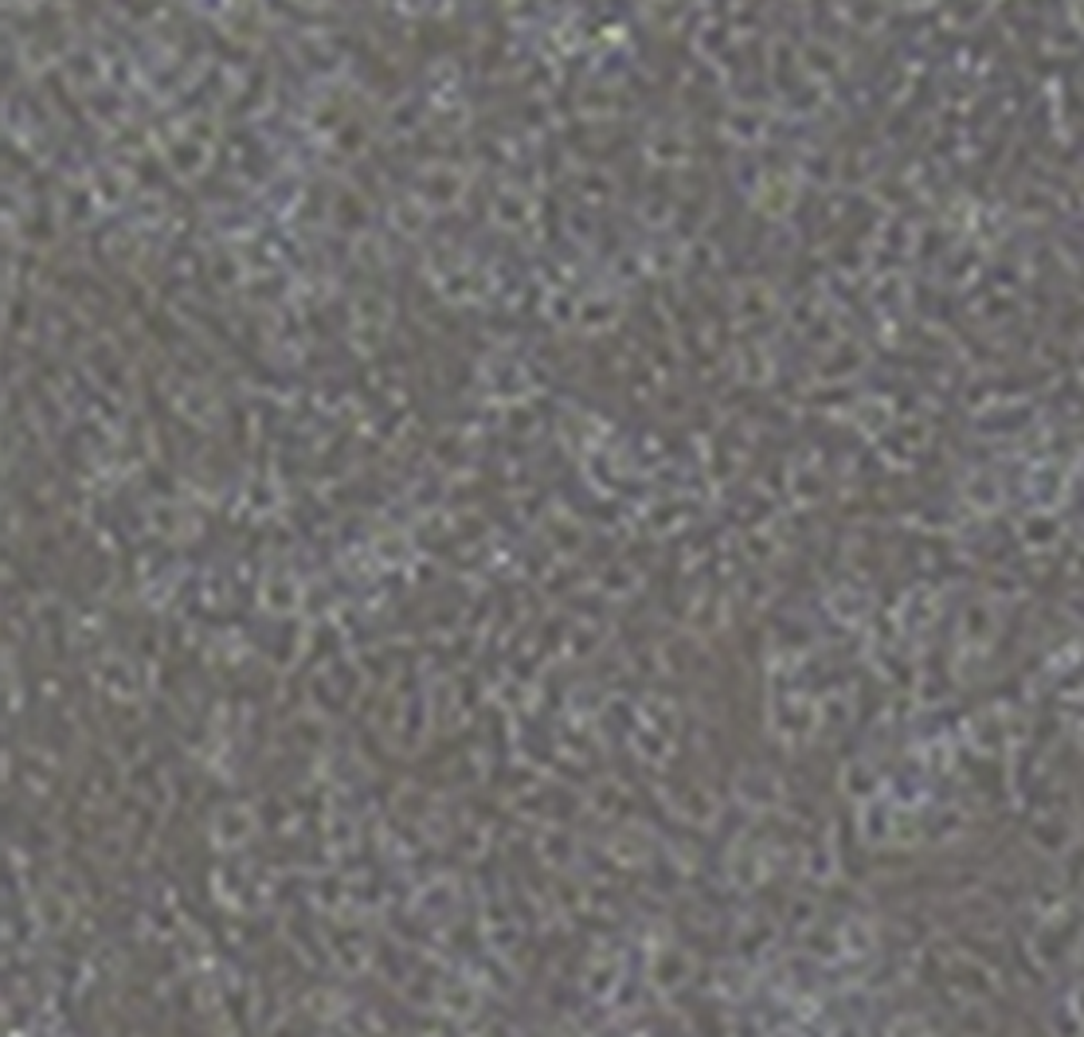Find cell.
Returning a JSON list of instances; mask_svg holds the SVG:
<instances>
[{"mask_svg":"<svg viewBox=\"0 0 1084 1037\" xmlns=\"http://www.w3.org/2000/svg\"><path fill=\"white\" fill-rule=\"evenodd\" d=\"M689 979H693V955L678 944H658L655 955H650V963H646V983H650V990L670 998V995H678V990H686Z\"/></svg>","mask_w":1084,"mask_h":1037,"instance_id":"6da1fadb","label":"cell"},{"mask_svg":"<svg viewBox=\"0 0 1084 1037\" xmlns=\"http://www.w3.org/2000/svg\"><path fill=\"white\" fill-rule=\"evenodd\" d=\"M1065 916H1068V908L1065 913H1053L1050 921L1037 928V936H1034V944H1030V952H1034V959L1042 963V967H1061V963L1068 959V955L1081 947V939H1084V924H1076V928H1061L1065 924Z\"/></svg>","mask_w":1084,"mask_h":1037,"instance_id":"7a4b0ae2","label":"cell"},{"mask_svg":"<svg viewBox=\"0 0 1084 1037\" xmlns=\"http://www.w3.org/2000/svg\"><path fill=\"white\" fill-rule=\"evenodd\" d=\"M622 972H627V959H622L619 952H607V947H599V952L591 955V963H588V975H584V990H588L591 998H599V1003H607V998L619 995Z\"/></svg>","mask_w":1084,"mask_h":1037,"instance_id":"3957f363","label":"cell"},{"mask_svg":"<svg viewBox=\"0 0 1084 1037\" xmlns=\"http://www.w3.org/2000/svg\"><path fill=\"white\" fill-rule=\"evenodd\" d=\"M478 998H482V987L470 975H450V979H439V987H435V1006L455 1021L474 1018Z\"/></svg>","mask_w":1084,"mask_h":1037,"instance_id":"277c9868","label":"cell"},{"mask_svg":"<svg viewBox=\"0 0 1084 1037\" xmlns=\"http://www.w3.org/2000/svg\"><path fill=\"white\" fill-rule=\"evenodd\" d=\"M838 947H842L845 959H865V955L878 952V928H873V921H865V916H845L842 924H838Z\"/></svg>","mask_w":1084,"mask_h":1037,"instance_id":"5b68a950","label":"cell"},{"mask_svg":"<svg viewBox=\"0 0 1084 1037\" xmlns=\"http://www.w3.org/2000/svg\"><path fill=\"white\" fill-rule=\"evenodd\" d=\"M748 987H752V963H729L725 972L717 967V995H725L729 1003H740V998L748 995Z\"/></svg>","mask_w":1084,"mask_h":1037,"instance_id":"8992f818","label":"cell"},{"mask_svg":"<svg viewBox=\"0 0 1084 1037\" xmlns=\"http://www.w3.org/2000/svg\"><path fill=\"white\" fill-rule=\"evenodd\" d=\"M885 1037H935L924 1014H896L885 1026Z\"/></svg>","mask_w":1084,"mask_h":1037,"instance_id":"52a82bcc","label":"cell"},{"mask_svg":"<svg viewBox=\"0 0 1084 1037\" xmlns=\"http://www.w3.org/2000/svg\"><path fill=\"white\" fill-rule=\"evenodd\" d=\"M1050 1034L1053 1037H1084V1021L1076 1018V1010L1068 1006V998L1050 1014Z\"/></svg>","mask_w":1084,"mask_h":1037,"instance_id":"ba28073f","label":"cell"},{"mask_svg":"<svg viewBox=\"0 0 1084 1037\" xmlns=\"http://www.w3.org/2000/svg\"><path fill=\"white\" fill-rule=\"evenodd\" d=\"M814 916H819V913H814V905H807V901H799V905H794V916H791V924H794V928H811V924H814Z\"/></svg>","mask_w":1084,"mask_h":1037,"instance_id":"9c48e42d","label":"cell"},{"mask_svg":"<svg viewBox=\"0 0 1084 1037\" xmlns=\"http://www.w3.org/2000/svg\"><path fill=\"white\" fill-rule=\"evenodd\" d=\"M1068 1006H1073V1010H1076V1018L1084 1021V979H1081V983H1076V987H1073V995H1068Z\"/></svg>","mask_w":1084,"mask_h":1037,"instance_id":"30bf717a","label":"cell"},{"mask_svg":"<svg viewBox=\"0 0 1084 1037\" xmlns=\"http://www.w3.org/2000/svg\"><path fill=\"white\" fill-rule=\"evenodd\" d=\"M768 1037H803V1034H799V1029H771Z\"/></svg>","mask_w":1084,"mask_h":1037,"instance_id":"8fae6325","label":"cell"}]
</instances>
